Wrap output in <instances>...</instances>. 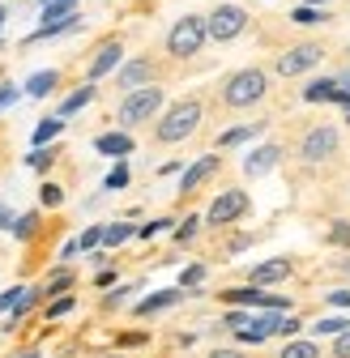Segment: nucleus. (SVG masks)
I'll use <instances>...</instances> for the list:
<instances>
[{
	"label": "nucleus",
	"instance_id": "nucleus-23",
	"mask_svg": "<svg viewBox=\"0 0 350 358\" xmlns=\"http://www.w3.org/2000/svg\"><path fill=\"white\" fill-rule=\"evenodd\" d=\"M60 128H64L60 120H43V124L34 128V145H48L52 137H60Z\"/></svg>",
	"mask_w": 350,
	"mask_h": 358
},
{
	"label": "nucleus",
	"instance_id": "nucleus-12",
	"mask_svg": "<svg viewBox=\"0 0 350 358\" xmlns=\"http://www.w3.org/2000/svg\"><path fill=\"white\" fill-rule=\"evenodd\" d=\"M99 154H111V158H124V154H133V137L128 132H103V137L94 141Z\"/></svg>",
	"mask_w": 350,
	"mask_h": 358
},
{
	"label": "nucleus",
	"instance_id": "nucleus-15",
	"mask_svg": "<svg viewBox=\"0 0 350 358\" xmlns=\"http://www.w3.org/2000/svg\"><path fill=\"white\" fill-rule=\"evenodd\" d=\"M56 81H60L56 69H43V73H34V77L26 81V94H30V99H48L52 90H56Z\"/></svg>",
	"mask_w": 350,
	"mask_h": 358
},
{
	"label": "nucleus",
	"instance_id": "nucleus-11",
	"mask_svg": "<svg viewBox=\"0 0 350 358\" xmlns=\"http://www.w3.org/2000/svg\"><path fill=\"white\" fill-rule=\"evenodd\" d=\"M290 278V260H265L252 268V286H270V282H286Z\"/></svg>",
	"mask_w": 350,
	"mask_h": 358
},
{
	"label": "nucleus",
	"instance_id": "nucleus-14",
	"mask_svg": "<svg viewBox=\"0 0 350 358\" xmlns=\"http://www.w3.org/2000/svg\"><path fill=\"white\" fill-rule=\"evenodd\" d=\"M214 171H218V158H201V162H192V166L184 171V179H180V192H192L197 184H205Z\"/></svg>",
	"mask_w": 350,
	"mask_h": 358
},
{
	"label": "nucleus",
	"instance_id": "nucleus-27",
	"mask_svg": "<svg viewBox=\"0 0 350 358\" xmlns=\"http://www.w3.org/2000/svg\"><path fill=\"white\" fill-rule=\"evenodd\" d=\"M346 329H350V324L337 320V316H325V320L316 324V333H325V337H337V333H346Z\"/></svg>",
	"mask_w": 350,
	"mask_h": 358
},
{
	"label": "nucleus",
	"instance_id": "nucleus-30",
	"mask_svg": "<svg viewBox=\"0 0 350 358\" xmlns=\"http://www.w3.org/2000/svg\"><path fill=\"white\" fill-rule=\"evenodd\" d=\"M290 22H299V26H316V22H321V13H316V9H295V17H290Z\"/></svg>",
	"mask_w": 350,
	"mask_h": 358
},
{
	"label": "nucleus",
	"instance_id": "nucleus-44",
	"mask_svg": "<svg viewBox=\"0 0 350 358\" xmlns=\"http://www.w3.org/2000/svg\"><path fill=\"white\" fill-rule=\"evenodd\" d=\"M209 358H244V354H235V350H214Z\"/></svg>",
	"mask_w": 350,
	"mask_h": 358
},
{
	"label": "nucleus",
	"instance_id": "nucleus-39",
	"mask_svg": "<svg viewBox=\"0 0 350 358\" xmlns=\"http://www.w3.org/2000/svg\"><path fill=\"white\" fill-rule=\"evenodd\" d=\"M227 324H231V329H235V333H239V329H244V324H252V320H248V316H244V311H231V316H227Z\"/></svg>",
	"mask_w": 350,
	"mask_h": 358
},
{
	"label": "nucleus",
	"instance_id": "nucleus-31",
	"mask_svg": "<svg viewBox=\"0 0 350 358\" xmlns=\"http://www.w3.org/2000/svg\"><path fill=\"white\" fill-rule=\"evenodd\" d=\"M197 227H201V222H197V217H188V222H184V227H180V231H175V239H180V243H188V239L197 235Z\"/></svg>",
	"mask_w": 350,
	"mask_h": 358
},
{
	"label": "nucleus",
	"instance_id": "nucleus-9",
	"mask_svg": "<svg viewBox=\"0 0 350 358\" xmlns=\"http://www.w3.org/2000/svg\"><path fill=\"white\" fill-rule=\"evenodd\" d=\"M303 99L308 103H342V107H350V90H337L333 81H312L308 90H303Z\"/></svg>",
	"mask_w": 350,
	"mask_h": 358
},
{
	"label": "nucleus",
	"instance_id": "nucleus-42",
	"mask_svg": "<svg viewBox=\"0 0 350 358\" xmlns=\"http://www.w3.org/2000/svg\"><path fill=\"white\" fill-rule=\"evenodd\" d=\"M329 303H333V307H350V294H346V290H337V294H329Z\"/></svg>",
	"mask_w": 350,
	"mask_h": 358
},
{
	"label": "nucleus",
	"instance_id": "nucleus-28",
	"mask_svg": "<svg viewBox=\"0 0 350 358\" xmlns=\"http://www.w3.org/2000/svg\"><path fill=\"white\" fill-rule=\"evenodd\" d=\"M333 358H350V329L337 333V341H333Z\"/></svg>",
	"mask_w": 350,
	"mask_h": 358
},
{
	"label": "nucleus",
	"instance_id": "nucleus-13",
	"mask_svg": "<svg viewBox=\"0 0 350 358\" xmlns=\"http://www.w3.org/2000/svg\"><path fill=\"white\" fill-rule=\"evenodd\" d=\"M120 56H124V48H120V43H103V48H99V56H94V64H90V81H99L103 73H111V69L120 64Z\"/></svg>",
	"mask_w": 350,
	"mask_h": 358
},
{
	"label": "nucleus",
	"instance_id": "nucleus-8",
	"mask_svg": "<svg viewBox=\"0 0 350 358\" xmlns=\"http://www.w3.org/2000/svg\"><path fill=\"white\" fill-rule=\"evenodd\" d=\"M244 209H248V196L244 192H223V196L209 205V227H227V222H235Z\"/></svg>",
	"mask_w": 350,
	"mask_h": 358
},
{
	"label": "nucleus",
	"instance_id": "nucleus-32",
	"mask_svg": "<svg viewBox=\"0 0 350 358\" xmlns=\"http://www.w3.org/2000/svg\"><path fill=\"white\" fill-rule=\"evenodd\" d=\"M128 184V166H115L111 175H107V188H124Z\"/></svg>",
	"mask_w": 350,
	"mask_h": 358
},
{
	"label": "nucleus",
	"instance_id": "nucleus-35",
	"mask_svg": "<svg viewBox=\"0 0 350 358\" xmlns=\"http://www.w3.org/2000/svg\"><path fill=\"white\" fill-rule=\"evenodd\" d=\"M201 278H205V268H201V264H192V268H184V286H197Z\"/></svg>",
	"mask_w": 350,
	"mask_h": 358
},
{
	"label": "nucleus",
	"instance_id": "nucleus-34",
	"mask_svg": "<svg viewBox=\"0 0 350 358\" xmlns=\"http://www.w3.org/2000/svg\"><path fill=\"white\" fill-rule=\"evenodd\" d=\"M162 227H171V222H167V217H158V222H150V227H141V239H154V235H158Z\"/></svg>",
	"mask_w": 350,
	"mask_h": 358
},
{
	"label": "nucleus",
	"instance_id": "nucleus-18",
	"mask_svg": "<svg viewBox=\"0 0 350 358\" xmlns=\"http://www.w3.org/2000/svg\"><path fill=\"white\" fill-rule=\"evenodd\" d=\"M73 26H77V13H64V17H56V22H43V26L34 30V38H52V34L73 30Z\"/></svg>",
	"mask_w": 350,
	"mask_h": 358
},
{
	"label": "nucleus",
	"instance_id": "nucleus-43",
	"mask_svg": "<svg viewBox=\"0 0 350 358\" xmlns=\"http://www.w3.org/2000/svg\"><path fill=\"white\" fill-rule=\"evenodd\" d=\"M13 99H18V90H13V85H5V90H0V107H5V103H13Z\"/></svg>",
	"mask_w": 350,
	"mask_h": 358
},
{
	"label": "nucleus",
	"instance_id": "nucleus-20",
	"mask_svg": "<svg viewBox=\"0 0 350 358\" xmlns=\"http://www.w3.org/2000/svg\"><path fill=\"white\" fill-rule=\"evenodd\" d=\"M175 299H180L175 290H158V294H154V299H146V303H141L137 311H141V316H150V311H162V307H171Z\"/></svg>",
	"mask_w": 350,
	"mask_h": 358
},
{
	"label": "nucleus",
	"instance_id": "nucleus-29",
	"mask_svg": "<svg viewBox=\"0 0 350 358\" xmlns=\"http://www.w3.org/2000/svg\"><path fill=\"white\" fill-rule=\"evenodd\" d=\"M94 243H103V231H99V227H90V231H85V235L77 239V248H85V252H90Z\"/></svg>",
	"mask_w": 350,
	"mask_h": 358
},
{
	"label": "nucleus",
	"instance_id": "nucleus-7",
	"mask_svg": "<svg viewBox=\"0 0 350 358\" xmlns=\"http://www.w3.org/2000/svg\"><path fill=\"white\" fill-rule=\"evenodd\" d=\"M321 48H316V43H303V48H295V52H286L282 60H278V73L282 77H295V73H308L312 64H321Z\"/></svg>",
	"mask_w": 350,
	"mask_h": 358
},
{
	"label": "nucleus",
	"instance_id": "nucleus-36",
	"mask_svg": "<svg viewBox=\"0 0 350 358\" xmlns=\"http://www.w3.org/2000/svg\"><path fill=\"white\" fill-rule=\"evenodd\" d=\"M333 243H350V222H337L333 227Z\"/></svg>",
	"mask_w": 350,
	"mask_h": 358
},
{
	"label": "nucleus",
	"instance_id": "nucleus-37",
	"mask_svg": "<svg viewBox=\"0 0 350 358\" xmlns=\"http://www.w3.org/2000/svg\"><path fill=\"white\" fill-rule=\"evenodd\" d=\"M69 307H73V299H60V303H52V307H48V316L56 320V316H64V311H69Z\"/></svg>",
	"mask_w": 350,
	"mask_h": 358
},
{
	"label": "nucleus",
	"instance_id": "nucleus-48",
	"mask_svg": "<svg viewBox=\"0 0 350 358\" xmlns=\"http://www.w3.org/2000/svg\"><path fill=\"white\" fill-rule=\"evenodd\" d=\"M346 120H350V107H346Z\"/></svg>",
	"mask_w": 350,
	"mask_h": 358
},
{
	"label": "nucleus",
	"instance_id": "nucleus-2",
	"mask_svg": "<svg viewBox=\"0 0 350 358\" xmlns=\"http://www.w3.org/2000/svg\"><path fill=\"white\" fill-rule=\"evenodd\" d=\"M265 90H270L265 73H260V69H244V73H235V77L227 81L223 99H227V107H252V103L265 99Z\"/></svg>",
	"mask_w": 350,
	"mask_h": 358
},
{
	"label": "nucleus",
	"instance_id": "nucleus-6",
	"mask_svg": "<svg viewBox=\"0 0 350 358\" xmlns=\"http://www.w3.org/2000/svg\"><path fill=\"white\" fill-rule=\"evenodd\" d=\"M333 150H337V132H333L329 124H321V128H312L308 137H303V150H299V154L308 158V162H325Z\"/></svg>",
	"mask_w": 350,
	"mask_h": 358
},
{
	"label": "nucleus",
	"instance_id": "nucleus-16",
	"mask_svg": "<svg viewBox=\"0 0 350 358\" xmlns=\"http://www.w3.org/2000/svg\"><path fill=\"white\" fill-rule=\"evenodd\" d=\"M227 299H231V303H260V307H274V311L286 307L282 294H256V290H227Z\"/></svg>",
	"mask_w": 350,
	"mask_h": 358
},
{
	"label": "nucleus",
	"instance_id": "nucleus-41",
	"mask_svg": "<svg viewBox=\"0 0 350 358\" xmlns=\"http://www.w3.org/2000/svg\"><path fill=\"white\" fill-rule=\"evenodd\" d=\"M295 329H299V320H278V333H286V337H295Z\"/></svg>",
	"mask_w": 350,
	"mask_h": 358
},
{
	"label": "nucleus",
	"instance_id": "nucleus-4",
	"mask_svg": "<svg viewBox=\"0 0 350 358\" xmlns=\"http://www.w3.org/2000/svg\"><path fill=\"white\" fill-rule=\"evenodd\" d=\"M158 107H162V90H154V85H137L133 94L120 103V124H141V120H150Z\"/></svg>",
	"mask_w": 350,
	"mask_h": 358
},
{
	"label": "nucleus",
	"instance_id": "nucleus-40",
	"mask_svg": "<svg viewBox=\"0 0 350 358\" xmlns=\"http://www.w3.org/2000/svg\"><path fill=\"white\" fill-rule=\"evenodd\" d=\"M18 294H22V290H5V294H0V311L13 307V303H18Z\"/></svg>",
	"mask_w": 350,
	"mask_h": 358
},
{
	"label": "nucleus",
	"instance_id": "nucleus-38",
	"mask_svg": "<svg viewBox=\"0 0 350 358\" xmlns=\"http://www.w3.org/2000/svg\"><path fill=\"white\" fill-rule=\"evenodd\" d=\"M48 162H52V154H43V150H34V154H30V166H34V171H43Z\"/></svg>",
	"mask_w": 350,
	"mask_h": 358
},
{
	"label": "nucleus",
	"instance_id": "nucleus-22",
	"mask_svg": "<svg viewBox=\"0 0 350 358\" xmlns=\"http://www.w3.org/2000/svg\"><path fill=\"white\" fill-rule=\"evenodd\" d=\"M90 99H94V90H90V85H85V90H77V94H69V99H64L60 115H73V111H81V107L90 103Z\"/></svg>",
	"mask_w": 350,
	"mask_h": 358
},
{
	"label": "nucleus",
	"instance_id": "nucleus-3",
	"mask_svg": "<svg viewBox=\"0 0 350 358\" xmlns=\"http://www.w3.org/2000/svg\"><path fill=\"white\" fill-rule=\"evenodd\" d=\"M205 38H209V26L201 17H180L171 26V34H167V52L171 56H197Z\"/></svg>",
	"mask_w": 350,
	"mask_h": 358
},
{
	"label": "nucleus",
	"instance_id": "nucleus-33",
	"mask_svg": "<svg viewBox=\"0 0 350 358\" xmlns=\"http://www.w3.org/2000/svg\"><path fill=\"white\" fill-rule=\"evenodd\" d=\"M60 201H64V192L56 184H43V205H60Z\"/></svg>",
	"mask_w": 350,
	"mask_h": 358
},
{
	"label": "nucleus",
	"instance_id": "nucleus-45",
	"mask_svg": "<svg viewBox=\"0 0 350 358\" xmlns=\"http://www.w3.org/2000/svg\"><path fill=\"white\" fill-rule=\"evenodd\" d=\"M0 227H13V222H9V217H5V213H0Z\"/></svg>",
	"mask_w": 350,
	"mask_h": 358
},
{
	"label": "nucleus",
	"instance_id": "nucleus-10",
	"mask_svg": "<svg viewBox=\"0 0 350 358\" xmlns=\"http://www.w3.org/2000/svg\"><path fill=\"white\" fill-rule=\"evenodd\" d=\"M278 158H282L278 145H260V150H252V154L244 158V171H248V175H270Z\"/></svg>",
	"mask_w": 350,
	"mask_h": 358
},
{
	"label": "nucleus",
	"instance_id": "nucleus-21",
	"mask_svg": "<svg viewBox=\"0 0 350 358\" xmlns=\"http://www.w3.org/2000/svg\"><path fill=\"white\" fill-rule=\"evenodd\" d=\"M73 5L77 0H43V22H56V17L73 13Z\"/></svg>",
	"mask_w": 350,
	"mask_h": 358
},
{
	"label": "nucleus",
	"instance_id": "nucleus-47",
	"mask_svg": "<svg viewBox=\"0 0 350 358\" xmlns=\"http://www.w3.org/2000/svg\"><path fill=\"white\" fill-rule=\"evenodd\" d=\"M308 5H325V0H308Z\"/></svg>",
	"mask_w": 350,
	"mask_h": 358
},
{
	"label": "nucleus",
	"instance_id": "nucleus-24",
	"mask_svg": "<svg viewBox=\"0 0 350 358\" xmlns=\"http://www.w3.org/2000/svg\"><path fill=\"white\" fill-rule=\"evenodd\" d=\"M128 235H133V227H128V222H115V227H107V231H103V243H107V248H120Z\"/></svg>",
	"mask_w": 350,
	"mask_h": 358
},
{
	"label": "nucleus",
	"instance_id": "nucleus-19",
	"mask_svg": "<svg viewBox=\"0 0 350 358\" xmlns=\"http://www.w3.org/2000/svg\"><path fill=\"white\" fill-rule=\"evenodd\" d=\"M260 132V124H248V128H231V132H223V137H218V145L223 150H231V145H244L248 137H256Z\"/></svg>",
	"mask_w": 350,
	"mask_h": 358
},
{
	"label": "nucleus",
	"instance_id": "nucleus-25",
	"mask_svg": "<svg viewBox=\"0 0 350 358\" xmlns=\"http://www.w3.org/2000/svg\"><path fill=\"white\" fill-rule=\"evenodd\" d=\"M282 358H321V350H316L312 341H290V345L282 350Z\"/></svg>",
	"mask_w": 350,
	"mask_h": 358
},
{
	"label": "nucleus",
	"instance_id": "nucleus-1",
	"mask_svg": "<svg viewBox=\"0 0 350 358\" xmlns=\"http://www.w3.org/2000/svg\"><path fill=\"white\" fill-rule=\"evenodd\" d=\"M197 124H201V103H192V99H188V103H175V107L162 115V124H158V141L175 145V141L192 137Z\"/></svg>",
	"mask_w": 350,
	"mask_h": 358
},
{
	"label": "nucleus",
	"instance_id": "nucleus-5",
	"mask_svg": "<svg viewBox=\"0 0 350 358\" xmlns=\"http://www.w3.org/2000/svg\"><path fill=\"white\" fill-rule=\"evenodd\" d=\"M244 22H248V13L239 9V5H218L214 13H209V38H218V43H227V38H235L239 30H244Z\"/></svg>",
	"mask_w": 350,
	"mask_h": 358
},
{
	"label": "nucleus",
	"instance_id": "nucleus-26",
	"mask_svg": "<svg viewBox=\"0 0 350 358\" xmlns=\"http://www.w3.org/2000/svg\"><path fill=\"white\" fill-rule=\"evenodd\" d=\"M34 227H38V217H34V213H26V217H18V222H13L9 231H13L18 239H30V235H34Z\"/></svg>",
	"mask_w": 350,
	"mask_h": 358
},
{
	"label": "nucleus",
	"instance_id": "nucleus-46",
	"mask_svg": "<svg viewBox=\"0 0 350 358\" xmlns=\"http://www.w3.org/2000/svg\"><path fill=\"white\" fill-rule=\"evenodd\" d=\"M0 26H5V9H0Z\"/></svg>",
	"mask_w": 350,
	"mask_h": 358
},
{
	"label": "nucleus",
	"instance_id": "nucleus-17",
	"mask_svg": "<svg viewBox=\"0 0 350 358\" xmlns=\"http://www.w3.org/2000/svg\"><path fill=\"white\" fill-rule=\"evenodd\" d=\"M146 77H150V60H133V64H124V73H120V85H124V90H137Z\"/></svg>",
	"mask_w": 350,
	"mask_h": 358
}]
</instances>
